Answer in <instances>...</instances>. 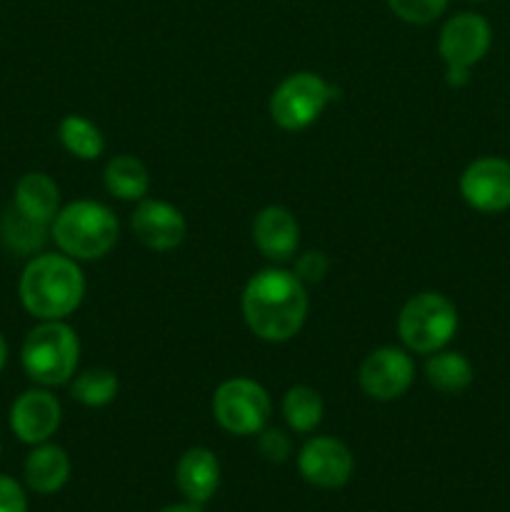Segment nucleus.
<instances>
[{"label": "nucleus", "instance_id": "obj_1", "mask_svg": "<svg viewBox=\"0 0 510 512\" xmlns=\"http://www.w3.org/2000/svg\"><path fill=\"white\" fill-rule=\"evenodd\" d=\"M305 283L285 268H265L243 290V318L253 335L265 343L295 338L308 318Z\"/></svg>", "mask_w": 510, "mask_h": 512}, {"label": "nucleus", "instance_id": "obj_2", "mask_svg": "<svg viewBox=\"0 0 510 512\" xmlns=\"http://www.w3.org/2000/svg\"><path fill=\"white\" fill-rule=\"evenodd\" d=\"M18 295L33 318L65 320L83 303L85 275L65 253H38L20 273Z\"/></svg>", "mask_w": 510, "mask_h": 512}, {"label": "nucleus", "instance_id": "obj_3", "mask_svg": "<svg viewBox=\"0 0 510 512\" xmlns=\"http://www.w3.org/2000/svg\"><path fill=\"white\" fill-rule=\"evenodd\" d=\"M50 235L60 253L73 260H100L115 248L120 235L118 218L113 210L95 200H75L50 223Z\"/></svg>", "mask_w": 510, "mask_h": 512}, {"label": "nucleus", "instance_id": "obj_4", "mask_svg": "<svg viewBox=\"0 0 510 512\" xmlns=\"http://www.w3.org/2000/svg\"><path fill=\"white\" fill-rule=\"evenodd\" d=\"M20 363L40 388H58L73 380L80 363L78 333L65 320H40L23 340Z\"/></svg>", "mask_w": 510, "mask_h": 512}, {"label": "nucleus", "instance_id": "obj_5", "mask_svg": "<svg viewBox=\"0 0 510 512\" xmlns=\"http://www.w3.org/2000/svg\"><path fill=\"white\" fill-rule=\"evenodd\" d=\"M455 330L458 310L440 293L413 295L398 315V335L410 353H438L453 340Z\"/></svg>", "mask_w": 510, "mask_h": 512}, {"label": "nucleus", "instance_id": "obj_6", "mask_svg": "<svg viewBox=\"0 0 510 512\" xmlns=\"http://www.w3.org/2000/svg\"><path fill=\"white\" fill-rule=\"evenodd\" d=\"M335 98V88L318 73L288 75L270 95V118L283 130H305L323 115L330 100Z\"/></svg>", "mask_w": 510, "mask_h": 512}, {"label": "nucleus", "instance_id": "obj_7", "mask_svg": "<svg viewBox=\"0 0 510 512\" xmlns=\"http://www.w3.org/2000/svg\"><path fill=\"white\" fill-rule=\"evenodd\" d=\"M273 403L268 390L250 378H230L213 395V415L233 435H258L268 425Z\"/></svg>", "mask_w": 510, "mask_h": 512}, {"label": "nucleus", "instance_id": "obj_8", "mask_svg": "<svg viewBox=\"0 0 510 512\" xmlns=\"http://www.w3.org/2000/svg\"><path fill=\"white\" fill-rule=\"evenodd\" d=\"M415 378V365L408 350L395 348V345H383L365 355L358 370V383L368 398L388 403V400L400 398L408 393Z\"/></svg>", "mask_w": 510, "mask_h": 512}, {"label": "nucleus", "instance_id": "obj_9", "mask_svg": "<svg viewBox=\"0 0 510 512\" xmlns=\"http://www.w3.org/2000/svg\"><path fill=\"white\" fill-rule=\"evenodd\" d=\"M490 23L478 13H458L443 25L438 38V53L448 70H468L485 58L490 50Z\"/></svg>", "mask_w": 510, "mask_h": 512}, {"label": "nucleus", "instance_id": "obj_10", "mask_svg": "<svg viewBox=\"0 0 510 512\" xmlns=\"http://www.w3.org/2000/svg\"><path fill=\"white\" fill-rule=\"evenodd\" d=\"M353 453L338 438H310L298 453V470L310 485L320 490H338L353 475Z\"/></svg>", "mask_w": 510, "mask_h": 512}, {"label": "nucleus", "instance_id": "obj_11", "mask_svg": "<svg viewBox=\"0 0 510 512\" xmlns=\"http://www.w3.org/2000/svg\"><path fill=\"white\" fill-rule=\"evenodd\" d=\"M460 195L480 213L510 208V163L503 158H478L460 175Z\"/></svg>", "mask_w": 510, "mask_h": 512}, {"label": "nucleus", "instance_id": "obj_12", "mask_svg": "<svg viewBox=\"0 0 510 512\" xmlns=\"http://www.w3.org/2000/svg\"><path fill=\"white\" fill-rule=\"evenodd\" d=\"M63 408L48 388H33L18 395L10 408V430L25 445L48 443L60 428Z\"/></svg>", "mask_w": 510, "mask_h": 512}, {"label": "nucleus", "instance_id": "obj_13", "mask_svg": "<svg viewBox=\"0 0 510 512\" xmlns=\"http://www.w3.org/2000/svg\"><path fill=\"white\" fill-rule=\"evenodd\" d=\"M130 228H133L135 238L155 253L175 250L188 235V223H185L183 213L165 200H140L130 218Z\"/></svg>", "mask_w": 510, "mask_h": 512}, {"label": "nucleus", "instance_id": "obj_14", "mask_svg": "<svg viewBox=\"0 0 510 512\" xmlns=\"http://www.w3.org/2000/svg\"><path fill=\"white\" fill-rule=\"evenodd\" d=\"M253 243L273 263L290 260L300 243V225L283 205H268L253 220Z\"/></svg>", "mask_w": 510, "mask_h": 512}, {"label": "nucleus", "instance_id": "obj_15", "mask_svg": "<svg viewBox=\"0 0 510 512\" xmlns=\"http://www.w3.org/2000/svg\"><path fill=\"white\" fill-rule=\"evenodd\" d=\"M175 483L183 498L193 505H203L218 493L220 463L213 450L190 448L175 465Z\"/></svg>", "mask_w": 510, "mask_h": 512}, {"label": "nucleus", "instance_id": "obj_16", "mask_svg": "<svg viewBox=\"0 0 510 512\" xmlns=\"http://www.w3.org/2000/svg\"><path fill=\"white\" fill-rule=\"evenodd\" d=\"M25 483L33 493L53 495L65 488L70 480V458L60 445L40 443L33 445L23 465Z\"/></svg>", "mask_w": 510, "mask_h": 512}, {"label": "nucleus", "instance_id": "obj_17", "mask_svg": "<svg viewBox=\"0 0 510 512\" xmlns=\"http://www.w3.org/2000/svg\"><path fill=\"white\" fill-rule=\"evenodd\" d=\"M13 205L30 220L50 225L60 210V188L50 175L25 173L15 183Z\"/></svg>", "mask_w": 510, "mask_h": 512}, {"label": "nucleus", "instance_id": "obj_18", "mask_svg": "<svg viewBox=\"0 0 510 512\" xmlns=\"http://www.w3.org/2000/svg\"><path fill=\"white\" fill-rule=\"evenodd\" d=\"M103 183L113 198L125 203H140L150 190V173L135 155H115L103 170Z\"/></svg>", "mask_w": 510, "mask_h": 512}, {"label": "nucleus", "instance_id": "obj_19", "mask_svg": "<svg viewBox=\"0 0 510 512\" xmlns=\"http://www.w3.org/2000/svg\"><path fill=\"white\" fill-rule=\"evenodd\" d=\"M0 240L13 255H38L48 240V225L30 220L15 205H10L0 218Z\"/></svg>", "mask_w": 510, "mask_h": 512}, {"label": "nucleus", "instance_id": "obj_20", "mask_svg": "<svg viewBox=\"0 0 510 512\" xmlns=\"http://www.w3.org/2000/svg\"><path fill=\"white\" fill-rule=\"evenodd\" d=\"M425 378L440 393H460L473 383V365L463 353L453 350H438L425 363Z\"/></svg>", "mask_w": 510, "mask_h": 512}, {"label": "nucleus", "instance_id": "obj_21", "mask_svg": "<svg viewBox=\"0 0 510 512\" xmlns=\"http://www.w3.org/2000/svg\"><path fill=\"white\" fill-rule=\"evenodd\" d=\"M58 140L73 158L80 160H95L105 150L100 128L83 115H65L58 125Z\"/></svg>", "mask_w": 510, "mask_h": 512}, {"label": "nucleus", "instance_id": "obj_22", "mask_svg": "<svg viewBox=\"0 0 510 512\" xmlns=\"http://www.w3.org/2000/svg\"><path fill=\"white\" fill-rule=\"evenodd\" d=\"M325 413L323 398L310 385H295L283 395V418L295 433H313Z\"/></svg>", "mask_w": 510, "mask_h": 512}, {"label": "nucleus", "instance_id": "obj_23", "mask_svg": "<svg viewBox=\"0 0 510 512\" xmlns=\"http://www.w3.org/2000/svg\"><path fill=\"white\" fill-rule=\"evenodd\" d=\"M70 395L85 408H103L118 395V375L108 368H90L70 380Z\"/></svg>", "mask_w": 510, "mask_h": 512}, {"label": "nucleus", "instance_id": "obj_24", "mask_svg": "<svg viewBox=\"0 0 510 512\" xmlns=\"http://www.w3.org/2000/svg\"><path fill=\"white\" fill-rule=\"evenodd\" d=\"M388 5L405 23L428 25L443 15V10L448 8V0H388Z\"/></svg>", "mask_w": 510, "mask_h": 512}, {"label": "nucleus", "instance_id": "obj_25", "mask_svg": "<svg viewBox=\"0 0 510 512\" xmlns=\"http://www.w3.org/2000/svg\"><path fill=\"white\" fill-rule=\"evenodd\" d=\"M258 438V450L268 463H285L290 455V438L278 428H263Z\"/></svg>", "mask_w": 510, "mask_h": 512}, {"label": "nucleus", "instance_id": "obj_26", "mask_svg": "<svg viewBox=\"0 0 510 512\" xmlns=\"http://www.w3.org/2000/svg\"><path fill=\"white\" fill-rule=\"evenodd\" d=\"M328 268H330L328 258H325L320 250H308V253H303L298 260H295L293 273L298 275L305 285H310V283H320V280L328 275Z\"/></svg>", "mask_w": 510, "mask_h": 512}, {"label": "nucleus", "instance_id": "obj_27", "mask_svg": "<svg viewBox=\"0 0 510 512\" xmlns=\"http://www.w3.org/2000/svg\"><path fill=\"white\" fill-rule=\"evenodd\" d=\"M0 512H28L23 485L8 475H0Z\"/></svg>", "mask_w": 510, "mask_h": 512}, {"label": "nucleus", "instance_id": "obj_28", "mask_svg": "<svg viewBox=\"0 0 510 512\" xmlns=\"http://www.w3.org/2000/svg\"><path fill=\"white\" fill-rule=\"evenodd\" d=\"M160 512H200V505H193V503H180V505H168V508H163Z\"/></svg>", "mask_w": 510, "mask_h": 512}, {"label": "nucleus", "instance_id": "obj_29", "mask_svg": "<svg viewBox=\"0 0 510 512\" xmlns=\"http://www.w3.org/2000/svg\"><path fill=\"white\" fill-rule=\"evenodd\" d=\"M5 365H8V343H5L3 333H0V373H3Z\"/></svg>", "mask_w": 510, "mask_h": 512}]
</instances>
